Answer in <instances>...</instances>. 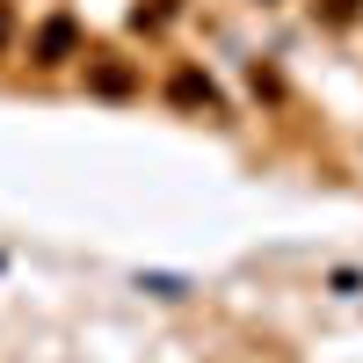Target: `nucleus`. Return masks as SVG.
I'll return each mask as SVG.
<instances>
[{
  "mask_svg": "<svg viewBox=\"0 0 363 363\" xmlns=\"http://www.w3.org/2000/svg\"><path fill=\"white\" fill-rule=\"evenodd\" d=\"M73 51H80V22L73 15H44L37 37H29V58H37V66H66Z\"/></svg>",
  "mask_w": 363,
  "mask_h": 363,
  "instance_id": "1",
  "label": "nucleus"
},
{
  "mask_svg": "<svg viewBox=\"0 0 363 363\" xmlns=\"http://www.w3.org/2000/svg\"><path fill=\"white\" fill-rule=\"evenodd\" d=\"M167 102H174V109H211V116L225 109V102H218V87H211V73H196V66H182V73L167 80Z\"/></svg>",
  "mask_w": 363,
  "mask_h": 363,
  "instance_id": "2",
  "label": "nucleus"
},
{
  "mask_svg": "<svg viewBox=\"0 0 363 363\" xmlns=\"http://www.w3.org/2000/svg\"><path fill=\"white\" fill-rule=\"evenodd\" d=\"M87 80H95V95H131V87H138V73H131V66H116V58H102Z\"/></svg>",
  "mask_w": 363,
  "mask_h": 363,
  "instance_id": "3",
  "label": "nucleus"
},
{
  "mask_svg": "<svg viewBox=\"0 0 363 363\" xmlns=\"http://www.w3.org/2000/svg\"><path fill=\"white\" fill-rule=\"evenodd\" d=\"M174 15V0H138V8H131V29H160Z\"/></svg>",
  "mask_w": 363,
  "mask_h": 363,
  "instance_id": "4",
  "label": "nucleus"
},
{
  "mask_svg": "<svg viewBox=\"0 0 363 363\" xmlns=\"http://www.w3.org/2000/svg\"><path fill=\"white\" fill-rule=\"evenodd\" d=\"M356 8H363V0H320V15H327V22H356Z\"/></svg>",
  "mask_w": 363,
  "mask_h": 363,
  "instance_id": "5",
  "label": "nucleus"
},
{
  "mask_svg": "<svg viewBox=\"0 0 363 363\" xmlns=\"http://www.w3.org/2000/svg\"><path fill=\"white\" fill-rule=\"evenodd\" d=\"M8 29H15V8H8V0H0V51H8Z\"/></svg>",
  "mask_w": 363,
  "mask_h": 363,
  "instance_id": "6",
  "label": "nucleus"
}]
</instances>
